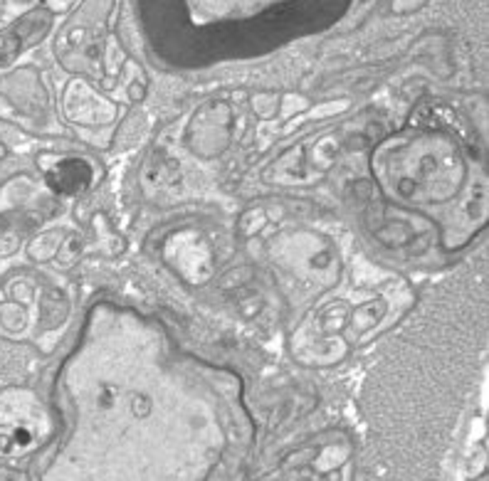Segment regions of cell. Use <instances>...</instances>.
Masks as SVG:
<instances>
[{
	"label": "cell",
	"instance_id": "6da1fadb",
	"mask_svg": "<svg viewBox=\"0 0 489 481\" xmlns=\"http://www.w3.org/2000/svg\"><path fill=\"white\" fill-rule=\"evenodd\" d=\"M92 180V168L79 158H64L52 168L50 185L60 192H79Z\"/></svg>",
	"mask_w": 489,
	"mask_h": 481
}]
</instances>
